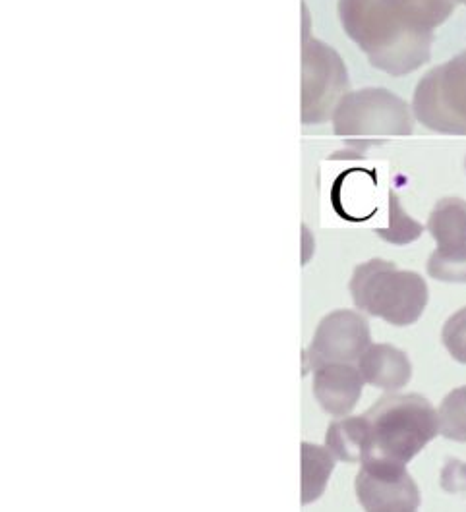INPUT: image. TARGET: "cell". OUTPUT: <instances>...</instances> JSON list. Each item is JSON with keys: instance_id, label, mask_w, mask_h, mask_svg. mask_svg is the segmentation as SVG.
<instances>
[{"instance_id": "cell-1", "label": "cell", "mask_w": 466, "mask_h": 512, "mask_svg": "<svg viewBox=\"0 0 466 512\" xmlns=\"http://www.w3.org/2000/svg\"><path fill=\"white\" fill-rule=\"evenodd\" d=\"M459 0H339L341 26L370 64L407 76L430 60L434 31Z\"/></svg>"}, {"instance_id": "cell-2", "label": "cell", "mask_w": 466, "mask_h": 512, "mask_svg": "<svg viewBox=\"0 0 466 512\" xmlns=\"http://www.w3.org/2000/svg\"><path fill=\"white\" fill-rule=\"evenodd\" d=\"M364 418L368 449L362 462L378 460L407 466L439 433L437 410L420 395H387Z\"/></svg>"}, {"instance_id": "cell-3", "label": "cell", "mask_w": 466, "mask_h": 512, "mask_svg": "<svg viewBox=\"0 0 466 512\" xmlns=\"http://www.w3.org/2000/svg\"><path fill=\"white\" fill-rule=\"evenodd\" d=\"M350 294L360 312L370 313L395 327L416 323L428 306V285L414 271H401L395 263L370 259L354 269Z\"/></svg>"}, {"instance_id": "cell-4", "label": "cell", "mask_w": 466, "mask_h": 512, "mask_svg": "<svg viewBox=\"0 0 466 512\" xmlns=\"http://www.w3.org/2000/svg\"><path fill=\"white\" fill-rule=\"evenodd\" d=\"M335 134L347 142V151L364 153L389 138L410 136L414 120L407 103L381 87L350 91L333 113Z\"/></svg>"}, {"instance_id": "cell-5", "label": "cell", "mask_w": 466, "mask_h": 512, "mask_svg": "<svg viewBox=\"0 0 466 512\" xmlns=\"http://www.w3.org/2000/svg\"><path fill=\"white\" fill-rule=\"evenodd\" d=\"M412 111L437 134L466 136V51L432 68L418 82Z\"/></svg>"}, {"instance_id": "cell-6", "label": "cell", "mask_w": 466, "mask_h": 512, "mask_svg": "<svg viewBox=\"0 0 466 512\" xmlns=\"http://www.w3.org/2000/svg\"><path fill=\"white\" fill-rule=\"evenodd\" d=\"M347 93L349 76L343 60L306 31L302 47V122L323 124L333 118Z\"/></svg>"}, {"instance_id": "cell-7", "label": "cell", "mask_w": 466, "mask_h": 512, "mask_svg": "<svg viewBox=\"0 0 466 512\" xmlns=\"http://www.w3.org/2000/svg\"><path fill=\"white\" fill-rule=\"evenodd\" d=\"M370 325L362 313L337 310L325 315L306 350V368L316 371L331 364H358L370 348Z\"/></svg>"}, {"instance_id": "cell-8", "label": "cell", "mask_w": 466, "mask_h": 512, "mask_svg": "<svg viewBox=\"0 0 466 512\" xmlns=\"http://www.w3.org/2000/svg\"><path fill=\"white\" fill-rule=\"evenodd\" d=\"M354 487L366 512H418L420 507V491L407 466L362 462Z\"/></svg>"}, {"instance_id": "cell-9", "label": "cell", "mask_w": 466, "mask_h": 512, "mask_svg": "<svg viewBox=\"0 0 466 512\" xmlns=\"http://www.w3.org/2000/svg\"><path fill=\"white\" fill-rule=\"evenodd\" d=\"M364 383L358 366L331 364L314 371L312 391L327 414L347 416L362 397Z\"/></svg>"}, {"instance_id": "cell-10", "label": "cell", "mask_w": 466, "mask_h": 512, "mask_svg": "<svg viewBox=\"0 0 466 512\" xmlns=\"http://www.w3.org/2000/svg\"><path fill=\"white\" fill-rule=\"evenodd\" d=\"M356 366L368 385L383 391H399L407 387L412 377L407 354L385 342L370 344Z\"/></svg>"}, {"instance_id": "cell-11", "label": "cell", "mask_w": 466, "mask_h": 512, "mask_svg": "<svg viewBox=\"0 0 466 512\" xmlns=\"http://www.w3.org/2000/svg\"><path fill=\"white\" fill-rule=\"evenodd\" d=\"M428 232L434 236L439 252L466 250V201L461 198L437 201L428 219Z\"/></svg>"}, {"instance_id": "cell-12", "label": "cell", "mask_w": 466, "mask_h": 512, "mask_svg": "<svg viewBox=\"0 0 466 512\" xmlns=\"http://www.w3.org/2000/svg\"><path fill=\"white\" fill-rule=\"evenodd\" d=\"M325 447L331 455L343 462H362L368 449V424L364 416H352L333 422L327 435Z\"/></svg>"}, {"instance_id": "cell-13", "label": "cell", "mask_w": 466, "mask_h": 512, "mask_svg": "<svg viewBox=\"0 0 466 512\" xmlns=\"http://www.w3.org/2000/svg\"><path fill=\"white\" fill-rule=\"evenodd\" d=\"M335 460L327 447L302 443V505H310L323 495Z\"/></svg>"}, {"instance_id": "cell-14", "label": "cell", "mask_w": 466, "mask_h": 512, "mask_svg": "<svg viewBox=\"0 0 466 512\" xmlns=\"http://www.w3.org/2000/svg\"><path fill=\"white\" fill-rule=\"evenodd\" d=\"M439 433L457 443H466V385L451 391L437 408Z\"/></svg>"}, {"instance_id": "cell-15", "label": "cell", "mask_w": 466, "mask_h": 512, "mask_svg": "<svg viewBox=\"0 0 466 512\" xmlns=\"http://www.w3.org/2000/svg\"><path fill=\"white\" fill-rule=\"evenodd\" d=\"M389 200H391L389 228H379V236L383 240H387L391 244H399V246L408 244V242H414L424 232V227L408 217L407 213L403 211L401 203H399V198L393 192L389 194Z\"/></svg>"}, {"instance_id": "cell-16", "label": "cell", "mask_w": 466, "mask_h": 512, "mask_svg": "<svg viewBox=\"0 0 466 512\" xmlns=\"http://www.w3.org/2000/svg\"><path fill=\"white\" fill-rule=\"evenodd\" d=\"M428 275L441 283L466 285V250L461 252L436 250L428 259Z\"/></svg>"}, {"instance_id": "cell-17", "label": "cell", "mask_w": 466, "mask_h": 512, "mask_svg": "<svg viewBox=\"0 0 466 512\" xmlns=\"http://www.w3.org/2000/svg\"><path fill=\"white\" fill-rule=\"evenodd\" d=\"M441 341L445 344L447 352L459 364L466 366V308L453 313L441 331Z\"/></svg>"}, {"instance_id": "cell-18", "label": "cell", "mask_w": 466, "mask_h": 512, "mask_svg": "<svg viewBox=\"0 0 466 512\" xmlns=\"http://www.w3.org/2000/svg\"><path fill=\"white\" fill-rule=\"evenodd\" d=\"M441 485L449 493L466 491V462L449 460L441 474Z\"/></svg>"}, {"instance_id": "cell-19", "label": "cell", "mask_w": 466, "mask_h": 512, "mask_svg": "<svg viewBox=\"0 0 466 512\" xmlns=\"http://www.w3.org/2000/svg\"><path fill=\"white\" fill-rule=\"evenodd\" d=\"M459 2H463V4H466V0H459Z\"/></svg>"}, {"instance_id": "cell-20", "label": "cell", "mask_w": 466, "mask_h": 512, "mask_svg": "<svg viewBox=\"0 0 466 512\" xmlns=\"http://www.w3.org/2000/svg\"><path fill=\"white\" fill-rule=\"evenodd\" d=\"M465 167H466V161H465Z\"/></svg>"}]
</instances>
